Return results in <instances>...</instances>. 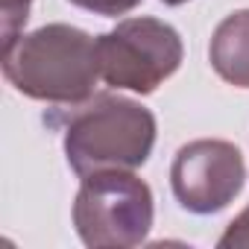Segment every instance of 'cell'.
I'll return each mask as SVG.
<instances>
[{
  "label": "cell",
  "mask_w": 249,
  "mask_h": 249,
  "mask_svg": "<svg viewBox=\"0 0 249 249\" xmlns=\"http://www.w3.org/2000/svg\"><path fill=\"white\" fill-rule=\"evenodd\" d=\"M3 76L30 100L76 108L97 94V38L71 24L21 33L3 50Z\"/></svg>",
  "instance_id": "6da1fadb"
},
{
  "label": "cell",
  "mask_w": 249,
  "mask_h": 249,
  "mask_svg": "<svg viewBox=\"0 0 249 249\" xmlns=\"http://www.w3.org/2000/svg\"><path fill=\"white\" fill-rule=\"evenodd\" d=\"M156 147V114L138 100L94 94L65 126V159L85 179L103 170H138Z\"/></svg>",
  "instance_id": "7a4b0ae2"
},
{
  "label": "cell",
  "mask_w": 249,
  "mask_h": 249,
  "mask_svg": "<svg viewBox=\"0 0 249 249\" xmlns=\"http://www.w3.org/2000/svg\"><path fill=\"white\" fill-rule=\"evenodd\" d=\"M153 188L132 170H103L82 179L73 199V226L91 249H132L153 229Z\"/></svg>",
  "instance_id": "3957f363"
},
{
  "label": "cell",
  "mask_w": 249,
  "mask_h": 249,
  "mask_svg": "<svg viewBox=\"0 0 249 249\" xmlns=\"http://www.w3.org/2000/svg\"><path fill=\"white\" fill-rule=\"evenodd\" d=\"M97 56L106 85L144 97L179 71L185 44L176 27L144 15L123 18L114 30L97 36Z\"/></svg>",
  "instance_id": "277c9868"
},
{
  "label": "cell",
  "mask_w": 249,
  "mask_h": 249,
  "mask_svg": "<svg viewBox=\"0 0 249 249\" xmlns=\"http://www.w3.org/2000/svg\"><path fill=\"white\" fill-rule=\"evenodd\" d=\"M246 164L231 141L199 138L185 144L170 164V188L176 202L199 217L223 211L243 191Z\"/></svg>",
  "instance_id": "5b68a950"
},
{
  "label": "cell",
  "mask_w": 249,
  "mask_h": 249,
  "mask_svg": "<svg viewBox=\"0 0 249 249\" xmlns=\"http://www.w3.org/2000/svg\"><path fill=\"white\" fill-rule=\"evenodd\" d=\"M208 59L223 82L249 88V9L231 12L217 24L208 44Z\"/></svg>",
  "instance_id": "8992f818"
},
{
  "label": "cell",
  "mask_w": 249,
  "mask_h": 249,
  "mask_svg": "<svg viewBox=\"0 0 249 249\" xmlns=\"http://www.w3.org/2000/svg\"><path fill=\"white\" fill-rule=\"evenodd\" d=\"M30 6H33V0H0V38H3V50L24 33Z\"/></svg>",
  "instance_id": "52a82bcc"
},
{
  "label": "cell",
  "mask_w": 249,
  "mask_h": 249,
  "mask_svg": "<svg viewBox=\"0 0 249 249\" xmlns=\"http://www.w3.org/2000/svg\"><path fill=\"white\" fill-rule=\"evenodd\" d=\"M68 3L94 12V15H106V18H117V15H126L132 9L141 6V0H68Z\"/></svg>",
  "instance_id": "ba28073f"
},
{
  "label": "cell",
  "mask_w": 249,
  "mask_h": 249,
  "mask_svg": "<svg viewBox=\"0 0 249 249\" xmlns=\"http://www.w3.org/2000/svg\"><path fill=\"white\" fill-rule=\"evenodd\" d=\"M220 249H231V246H249V205L229 223V229L223 231V237L217 240Z\"/></svg>",
  "instance_id": "9c48e42d"
},
{
  "label": "cell",
  "mask_w": 249,
  "mask_h": 249,
  "mask_svg": "<svg viewBox=\"0 0 249 249\" xmlns=\"http://www.w3.org/2000/svg\"><path fill=\"white\" fill-rule=\"evenodd\" d=\"M164 6H182V3H188V0H161Z\"/></svg>",
  "instance_id": "30bf717a"
}]
</instances>
